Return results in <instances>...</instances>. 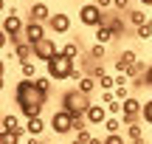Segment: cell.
<instances>
[{
  "mask_svg": "<svg viewBox=\"0 0 152 144\" xmlns=\"http://www.w3.org/2000/svg\"><path fill=\"white\" fill-rule=\"evenodd\" d=\"M20 130H26V127L20 124V116L6 113V116L0 119V133H20Z\"/></svg>",
  "mask_w": 152,
  "mask_h": 144,
  "instance_id": "4fadbf2b",
  "label": "cell"
},
{
  "mask_svg": "<svg viewBox=\"0 0 152 144\" xmlns=\"http://www.w3.org/2000/svg\"><path fill=\"white\" fill-rule=\"evenodd\" d=\"M135 37L141 40V43H147V40H152V20H149V23H144V26H138V28H135Z\"/></svg>",
  "mask_w": 152,
  "mask_h": 144,
  "instance_id": "484cf974",
  "label": "cell"
},
{
  "mask_svg": "<svg viewBox=\"0 0 152 144\" xmlns=\"http://www.w3.org/2000/svg\"><path fill=\"white\" fill-rule=\"evenodd\" d=\"M23 37H26L31 45H37L39 40L48 37V26H45V23H34V20H28V23H26V34H23Z\"/></svg>",
  "mask_w": 152,
  "mask_h": 144,
  "instance_id": "30bf717a",
  "label": "cell"
},
{
  "mask_svg": "<svg viewBox=\"0 0 152 144\" xmlns=\"http://www.w3.org/2000/svg\"><path fill=\"white\" fill-rule=\"evenodd\" d=\"M135 62H138V54H135L132 48H124V51H118V57H115L113 71H115V73H127Z\"/></svg>",
  "mask_w": 152,
  "mask_h": 144,
  "instance_id": "ba28073f",
  "label": "cell"
},
{
  "mask_svg": "<svg viewBox=\"0 0 152 144\" xmlns=\"http://www.w3.org/2000/svg\"><path fill=\"white\" fill-rule=\"evenodd\" d=\"M11 57H14L17 62H28L34 57V45L28 43V40H23V43H17L14 45V51H11Z\"/></svg>",
  "mask_w": 152,
  "mask_h": 144,
  "instance_id": "5bb4252c",
  "label": "cell"
},
{
  "mask_svg": "<svg viewBox=\"0 0 152 144\" xmlns=\"http://www.w3.org/2000/svg\"><path fill=\"white\" fill-rule=\"evenodd\" d=\"M104 144H127V136H121V133H107V136H104Z\"/></svg>",
  "mask_w": 152,
  "mask_h": 144,
  "instance_id": "4dcf8cb0",
  "label": "cell"
},
{
  "mask_svg": "<svg viewBox=\"0 0 152 144\" xmlns=\"http://www.w3.org/2000/svg\"><path fill=\"white\" fill-rule=\"evenodd\" d=\"M85 3H96V0H85Z\"/></svg>",
  "mask_w": 152,
  "mask_h": 144,
  "instance_id": "f35d334b",
  "label": "cell"
},
{
  "mask_svg": "<svg viewBox=\"0 0 152 144\" xmlns=\"http://www.w3.org/2000/svg\"><path fill=\"white\" fill-rule=\"evenodd\" d=\"M138 144H144V141H138Z\"/></svg>",
  "mask_w": 152,
  "mask_h": 144,
  "instance_id": "ab89813d",
  "label": "cell"
},
{
  "mask_svg": "<svg viewBox=\"0 0 152 144\" xmlns=\"http://www.w3.org/2000/svg\"><path fill=\"white\" fill-rule=\"evenodd\" d=\"M14 102H17V110L26 119H34V116H42V107L48 102V96L34 85V79H23L14 88Z\"/></svg>",
  "mask_w": 152,
  "mask_h": 144,
  "instance_id": "6da1fadb",
  "label": "cell"
},
{
  "mask_svg": "<svg viewBox=\"0 0 152 144\" xmlns=\"http://www.w3.org/2000/svg\"><path fill=\"white\" fill-rule=\"evenodd\" d=\"M59 51H62V54L68 57V60H73V62H76V60H79V54H82V45L76 43V40H71V43H65V45H62Z\"/></svg>",
  "mask_w": 152,
  "mask_h": 144,
  "instance_id": "ffe728a7",
  "label": "cell"
},
{
  "mask_svg": "<svg viewBox=\"0 0 152 144\" xmlns=\"http://www.w3.org/2000/svg\"><path fill=\"white\" fill-rule=\"evenodd\" d=\"M115 40V34H113V28L104 23V26H99V28H93V43H99V45H110Z\"/></svg>",
  "mask_w": 152,
  "mask_h": 144,
  "instance_id": "9a60e30c",
  "label": "cell"
},
{
  "mask_svg": "<svg viewBox=\"0 0 152 144\" xmlns=\"http://www.w3.org/2000/svg\"><path fill=\"white\" fill-rule=\"evenodd\" d=\"M28 136L26 130H20V133H0V144H23Z\"/></svg>",
  "mask_w": 152,
  "mask_h": 144,
  "instance_id": "44dd1931",
  "label": "cell"
},
{
  "mask_svg": "<svg viewBox=\"0 0 152 144\" xmlns=\"http://www.w3.org/2000/svg\"><path fill=\"white\" fill-rule=\"evenodd\" d=\"M138 3H141L144 9H152V0H138Z\"/></svg>",
  "mask_w": 152,
  "mask_h": 144,
  "instance_id": "e575fe53",
  "label": "cell"
},
{
  "mask_svg": "<svg viewBox=\"0 0 152 144\" xmlns=\"http://www.w3.org/2000/svg\"><path fill=\"white\" fill-rule=\"evenodd\" d=\"M149 20H152V17H149Z\"/></svg>",
  "mask_w": 152,
  "mask_h": 144,
  "instance_id": "60d3db41",
  "label": "cell"
},
{
  "mask_svg": "<svg viewBox=\"0 0 152 144\" xmlns=\"http://www.w3.org/2000/svg\"><path fill=\"white\" fill-rule=\"evenodd\" d=\"M79 23H82V26H87V28H99V26L107 23V11L99 9L96 3H82V9H79Z\"/></svg>",
  "mask_w": 152,
  "mask_h": 144,
  "instance_id": "3957f363",
  "label": "cell"
},
{
  "mask_svg": "<svg viewBox=\"0 0 152 144\" xmlns=\"http://www.w3.org/2000/svg\"><path fill=\"white\" fill-rule=\"evenodd\" d=\"M127 139H130L132 144H138V141H144V124L141 122H135V124H127Z\"/></svg>",
  "mask_w": 152,
  "mask_h": 144,
  "instance_id": "d6986e66",
  "label": "cell"
},
{
  "mask_svg": "<svg viewBox=\"0 0 152 144\" xmlns=\"http://www.w3.org/2000/svg\"><path fill=\"white\" fill-rule=\"evenodd\" d=\"M144 85H147V88H152V62H149L147 73H144Z\"/></svg>",
  "mask_w": 152,
  "mask_h": 144,
  "instance_id": "d6a6232c",
  "label": "cell"
},
{
  "mask_svg": "<svg viewBox=\"0 0 152 144\" xmlns=\"http://www.w3.org/2000/svg\"><path fill=\"white\" fill-rule=\"evenodd\" d=\"M73 71H76V62H73V60H68L62 51H59V54H56L51 62H45V73H48L54 82H68Z\"/></svg>",
  "mask_w": 152,
  "mask_h": 144,
  "instance_id": "7a4b0ae2",
  "label": "cell"
},
{
  "mask_svg": "<svg viewBox=\"0 0 152 144\" xmlns=\"http://www.w3.org/2000/svg\"><path fill=\"white\" fill-rule=\"evenodd\" d=\"M132 85H115V90H113V93H115V99H118V102H127V99H130V96H132Z\"/></svg>",
  "mask_w": 152,
  "mask_h": 144,
  "instance_id": "83f0119b",
  "label": "cell"
},
{
  "mask_svg": "<svg viewBox=\"0 0 152 144\" xmlns=\"http://www.w3.org/2000/svg\"><path fill=\"white\" fill-rule=\"evenodd\" d=\"M104 54H107V45H99V43H93L90 51H87V57H90V60H96V62H102Z\"/></svg>",
  "mask_w": 152,
  "mask_h": 144,
  "instance_id": "603a6c76",
  "label": "cell"
},
{
  "mask_svg": "<svg viewBox=\"0 0 152 144\" xmlns=\"http://www.w3.org/2000/svg\"><path fill=\"white\" fill-rule=\"evenodd\" d=\"M56 54H59V45H56L54 37H45L34 45V60H39V62H51Z\"/></svg>",
  "mask_w": 152,
  "mask_h": 144,
  "instance_id": "8992f818",
  "label": "cell"
},
{
  "mask_svg": "<svg viewBox=\"0 0 152 144\" xmlns=\"http://www.w3.org/2000/svg\"><path fill=\"white\" fill-rule=\"evenodd\" d=\"M90 144H104V139H96V136H93V139H90Z\"/></svg>",
  "mask_w": 152,
  "mask_h": 144,
  "instance_id": "d590c367",
  "label": "cell"
},
{
  "mask_svg": "<svg viewBox=\"0 0 152 144\" xmlns=\"http://www.w3.org/2000/svg\"><path fill=\"white\" fill-rule=\"evenodd\" d=\"M23 127H26V136H28V139H42V133H45L48 124L42 122V116H34V119H26Z\"/></svg>",
  "mask_w": 152,
  "mask_h": 144,
  "instance_id": "7c38bea8",
  "label": "cell"
},
{
  "mask_svg": "<svg viewBox=\"0 0 152 144\" xmlns=\"http://www.w3.org/2000/svg\"><path fill=\"white\" fill-rule=\"evenodd\" d=\"M39 139H26V141H23V144H37Z\"/></svg>",
  "mask_w": 152,
  "mask_h": 144,
  "instance_id": "8d00e7d4",
  "label": "cell"
},
{
  "mask_svg": "<svg viewBox=\"0 0 152 144\" xmlns=\"http://www.w3.org/2000/svg\"><path fill=\"white\" fill-rule=\"evenodd\" d=\"M141 122L152 127V99H147V102H144V113H141Z\"/></svg>",
  "mask_w": 152,
  "mask_h": 144,
  "instance_id": "f546056e",
  "label": "cell"
},
{
  "mask_svg": "<svg viewBox=\"0 0 152 144\" xmlns=\"http://www.w3.org/2000/svg\"><path fill=\"white\" fill-rule=\"evenodd\" d=\"M130 3L132 0H113V9L121 11V14H127V11H130Z\"/></svg>",
  "mask_w": 152,
  "mask_h": 144,
  "instance_id": "1f68e13d",
  "label": "cell"
},
{
  "mask_svg": "<svg viewBox=\"0 0 152 144\" xmlns=\"http://www.w3.org/2000/svg\"><path fill=\"white\" fill-rule=\"evenodd\" d=\"M85 119H87V127H104V122L110 119V113H107V105H102V102H93V105L87 107Z\"/></svg>",
  "mask_w": 152,
  "mask_h": 144,
  "instance_id": "52a82bcc",
  "label": "cell"
},
{
  "mask_svg": "<svg viewBox=\"0 0 152 144\" xmlns=\"http://www.w3.org/2000/svg\"><path fill=\"white\" fill-rule=\"evenodd\" d=\"M37 144H48V141H45V139H39V141H37Z\"/></svg>",
  "mask_w": 152,
  "mask_h": 144,
  "instance_id": "74e56055",
  "label": "cell"
},
{
  "mask_svg": "<svg viewBox=\"0 0 152 144\" xmlns=\"http://www.w3.org/2000/svg\"><path fill=\"white\" fill-rule=\"evenodd\" d=\"M96 88H99V79H96V76H87V73L76 82V90H79V93H85V96H90Z\"/></svg>",
  "mask_w": 152,
  "mask_h": 144,
  "instance_id": "e0dca14e",
  "label": "cell"
},
{
  "mask_svg": "<svg viewBox=\"0 0 152 144\" xmlns=\"http://www.w3.org/2000/svg\"><path fill=\"white\" fill-rule=\"evenodd\" d=\"M90 139H93L90 130L82 127V130H76V136H73V141H71V144H90Z\"/></svg>",
  "mask_w": 152,
  "mask_h": 144,
  "instance_id": "f1b7e54d",
  "label": "cell"
},
{
  "mask_svg": "<svg viewBox=\"0 0 152 144\" xmlns=\"http://www.w3.org/2000/svg\"><path fill=\"white\" fill-rule=\"evenodd\" d=\"M51 14H54V11H51V6L42 3V0L31 3V9H28V20H34V23H45V26H48Z\"/></svg>",
  "mask_w": 152,
  "mask_h": 144,
  "instance_id": "8fae6325",
  "label": "cell"
},
{
  "mask_svg": "<svg viewBox=\"0 0 152 144\" xmlns=\"http://www.w3.org/2000/svg\"><path fill=\"white\" fill-rule=\"evenodd\" d=\"M127 20L132 23V28H138V26H144V23H149V14L144 9H130L127 11Z\"/></svg>",
  "mask_w": 152,
  "mask_h": 144,
  "instance_id": "ac0fdd59",
  "label": "cell"
},
{
  "mask_svg": "<svg viewBox=\"0 0 152 144\" xmlns=\"http://www.w3.org/2000/svg\"><path fill=\"white\" fill-rule=\"evenodd\" d=\"M96 6H99V9H104V11H107V9H113V0H96Z\"/></svg>",
  "mask_w": 152,
  "mask_h": 144,
  "instance_id": "836d02e7",
  "label": "cell"
},
{
  "mask_svg": "<svg viewBox=\"0 0 152 144\" xmlns=\"http://www.w3.org/2000/svg\"><path fill=\"white\" fill-rule=\"evenodd\" d=\"M121 116H110L107 122H104V130H107V133H121Z\"/></svg>",
  "mask_w": 152,
  "mask_h": 144,
  "instance_id": "4316f807",
  "label": "cell"
},
{
  "mask_svg": "<svg viewBox=\"0 0 152 144\" xmlns=\"http://www.w3.org/2000/svg\"><path fill=\"white\" fill-rule=\"evenodd\" d=\"M20 73H23V79H37V76H39V73H37V65H34V60L20 62Z\"/></svg>",
  "mask_w": 152,
  "mask_h": 144,
  "instance_id": "7402d4cb",
  "label": "cell"
},
{
  "mask_svg": "<svg viewBox=\"0 0 152 144\" xmlns=\"http://www.w3.org/2000/svg\"><path fill=\"white\" fill-rule=\"evenodd\" d=\"M51 82H54V79H51L48 73H42V76H37V79H34V85H37V88L42 90L45 96H51Z\"/></svg>",
  "mask_w": 152,
  "mask_h": 144,
  "instance_id": "d4e9b609",
  "label": "cell"
},
{
  "mask_svg": "<svg viewBox=\"0 0 152 144\" xmlns=\"http://www.w3.org/2000/svg\"><path fill=\"white\" fill-rule=\"evenodd\" d=\"M115 76L113 73H104V76H99V90H115Z\"/></svg>",
  "mask_w": 152,
  "mask_h": 144,
  "instance_id": "cb8c5ba5",
  "label": "cell"
},
{
  "mask_svg": "<svg viewBox=\"0 0 152 144\" xmlns=\"http://www.w3.org/2000/svg\"><path fill=\"white\" fill-rule=\"evenodd\" d=\"M0 28H3V34L11 40V45H17V43H23V34H26V23L20 20V14H6L3 17V23H0Z\"/></svg>",
  "mask_w": 152,
  "mask_h": 144,
  "instance_id": "277c9868",
  "label": "cell"
},
{
  "mask_svg": "<svg viewBox=\"0 0 152 144\" xmlns=\"http://www.w3.org/2000/svg\"><path fill=\"white\" fill-rule=\"evenodd\" d=\"M107 26L113 28L115 40L124 37V31H127V23H124V17H121V14H107Z\"/></svg>",
  "mask_w": 152,
  "mask_h": 144,
  "instance_id": "2e32d148",
  "label": "cell"
},
{
  "mask_svg": "<svg viewBox=\"0 0 152 144\" xmlns=\"http://www.w3.org/2000/svg\"><path fill=\"white\" fill-rule=\"evenodd\" d=\"M48 130H54L56 136H68L71 130H76V122H73V116L68 110H54V116H51V122H48Z\"/></svg>",
  "mask_w": 152,
  "mask_h": 144,
  "instance_id": "5b68a950",
  "label": "cell"
},
{
  "mask_svg": "<svg viewBox=\"0 0 152 144\" xmlns=\"http://www.w3.org/2000/svg\"><path fill=\"white\" fill-rule=\"evenodd\" d=\"M71 14H65V11H54V14H51V20H48V28L54 34H68L71 31Z\"/></svg>",
  "mask_w": 152,
  "mask_h": 144,
  "instance_id": "9c48e42d",
  "label": "cell"
}]
</instances>
